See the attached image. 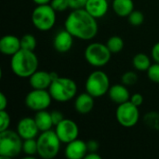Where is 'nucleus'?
Wrapping results in <instances>:
<instances>
[{
	"label": "nucleus",
	"instance_id": "nucleus-1",
	"mask_svg": "<svg viewBox=\"0 0 159 159\" xmlns=\"http://www.w3.org/2000/svg\"><path fill=\"white\" fill-rule=\"evenodd\" d=\"M65 29L75 38L81 40L93 39L98 34L97 19L91 16L85 8L74 9L64 22Z\"/></svg>",
	"mask_w": 159,
	"mask_h": 159
},
{
	"label": "nucleus",
	"instance_id": "nucleus-2",
	"mask_svg": "<svg viewBox=\"0 0 159 159\" xmlns=\"http://www.w3.org/2000/svg\"><path fill=\"white\" fill-rule=\"evenodd\" d=\"M38 59L34 51L20 48L11 56L10 68L14 75L19 77H30L38 69Z\"/></svg>",
	"mask_w": 159,
	"mask_h": 159
},
{
	"label": "nucleus",
	"instance_id": "nucleus-3",
	"mask_svg": "<svg viewBox=\"0 0 159 159\" xmlns=\"http://www.w3.org/2000/svg\"><path fill=\"white\" fill-rule=\"evenodd\" d=\"M48 91L54 101L66 102L75 98L77 92V86L72 78L58 76L52 81Z\"/></svg>",
	"mask_w": 159,
	"mask_h": 159
},
{
	"label": "nucleus",
	"instance_id": "nucleus-4",
	"mask_svg": "<svg viewBox=\"0 0 159 159\" xmlns=\"http://www.w3.org/2000/svg\"><path fill=\"white\" fill-rule=\"evenodd\" d=\"M23 140L17 131H0V158H13L22 152Z\"/></svg>",
	"mask_w": 159,
	"mask_h": 159
},
{
	"label": "nucleus",
	"instance_id": "nucleus-5",
	"mask_svg": "<svg viewBox=\"0 0 159 159\" xmlns=\"http://www.w3.org/2000/svg\"><path fill=\"white\" fill-rule=\"evenodd\" d=\"M61 142L55 130L43 131L37 138V155L43 159H52L60 152Z\"/></svg>",
	"mask_w": 159,
	"mask_h": 159
},
{
	"label": "nucleus",
	"instance_id": "nucleus-6",
	"mask_svg": "<svg viewBox=\"0 0 159 159\" xmlns=\"http://www.w3.org/2000/svg\"><path fill=\"white\" fill-rule=\"evenodd\" d=\"M32 23L39 31L47 32L51 30L56 23V11L50 6L36 5L32 12Z\"/></svg>",
	"mask_w": 159,
	"mask_h": 159
},
{
	"label": "nucleus",
	"instance_id": "nucleus-7",
	"mask_svg": "<svg viewBox=\"0 0 159 159\" xmlns=\"http://www.w3.org/2000/svg\"><path fill=\"white\" fill-rule=\"evenodd\" d=\"M84 55L89 65L93 67H103L110 61L112 52L106 45L94 42L86 48Z\"/></svg>",
	"mask_w": 159,
	"mask_h": 159
},
{
	"label": "nucleus",
	"instance_id": "nucleus-8",
	"mask_svg": "<svg viewBox=\"0 0 159 159\" xmlns=\"http://www.w3.org/2000/svg\"><path fill=\"white\" fill-rule=\"evenodd\" d=\"M86 92L94 98H100L108 93L110 89V80L108 75L100 70L92 72L87 78L85 84Z\"/></svg>",
	"mask_w": 159,
	"mask_h": 159
},
{
	"label": "nucleus",
	"instance_id": "nucleus-9",
	"mask_svg": "<svg viewBox=\"0 0 159 159\" xmlns=\"http://www.w3.org/2000/svg\"><path fill=\"white\" fill-rule=\"evenodd\" d=\"M116 118L119 125L124 128H132L139 122L140 112L139 107L130 101L118 104L116 111Z\"/></svg>",
	"mask_w": 159,
	"mask_h": 159
},
{
	"label": "nucleus",
	"instance_id": "nucleus-10",
	"mask_svg": "<svg viewBox=\"0 0 159 159\" xmlns=\"http://www.w3.org/2000/svg\"><path fill=\"white\" fill-rule=\"evenodd\" d=\"M52 100L49 91L47 89H33L25 97V105L28 109L38 112L47 110Z\"/></svg>",
	"mask_w": 159,
	"mask_h": 159
},
{
	"label": "nucleus",
	"instance_id": "nucleus-11",
	"mask_svg": "<svg viewBox=\"0 0 159 159\" xmlns=\"http://www.w3.org/2000/svg\"><path fill=\"white\" fill-rule=\"evenodd\" d=\"M55 132L62 143H69L78 138L79 129L77 124L72 119L64 118L55 126Z\"/></svg>",
	"mask_w": 159,
	"mask_h": 159
},
{
	"label": "nucleus",
	"instance_id": "nucleus-12",
	"mask_svg": "<svg viewBox=\"0 0 159 159\" xmlns=\"http://www.w3.org/2000/svg\"><path fill=\"white\" fill-rule=\"evenodd\" d=\"M39 131L34 118L24 117L20 119L17 125V132L22 140L35 139Z\"/></svg>",
	"mask_w": 159,
	"mask_h": 159
},
{
	"label": "nucleus",
	"instance_id": "nucleus-13",
	"mask_svg": "<svg viewBox=\"0 0 159 159\" xmlns=\"http://www.w3.org/2000/svg\"><path fill=\"white\" fill-rule=\"evenodd\" d=\"M88 153L89 150H88L87 143L78 139L67 143L64 150L65 157L69 159L85 158Z\"/></svg>",
	"mask_w": 159,
	"mask_h": 159
},
{
	"label": "nucleus",
	"instance_id": "nucleus-14",
	"mask_svg": "<svg viewBox=\"0 0 159 159\" xmlns=\"http://www.w3.org/2000/svg\"><path fill=\"white\" fill-rule=\"evenodd\" d=\"M74 45V36L66 29L59 32L53 39V47L60 53H66L71 50Z\"/></svg>",
	"mask_w": 159,
	"mask_h": 159
},
{
	"label": "nucleus",
	"instance_id": "nucleus-15",
	"mask_svg": "<svg viewBox=\"0 0 159 159\" xmlns=\"http://www.w3.org/2000/svg\"><path fill=\"white\" fill-rule=\"evenodd\" d=\"M51 73L46 71H35L29 77V84L33 89H48L52 83Z\"/></svg>",
	"mask_w": 159,
	"mask_h": 159
},
{
	"label": "nucleus",
	"instance_id": "nucleus-16",
	"mask_svg": "<svg viewBox=\"0 0 159 159\" xmlns=\"http://www.w3.org/2000/svg\"><path fill=\"white\" fill-rule=\"evenodd\" d=\"M20 48V38H18L15 35L7 34L0 39V51L4 55L12 56Z\"/></svg>",
	"mask_w": 159,
	"mask_h": 159
},
{
	"label": "nucleus",
	"instance_id": "nucleus-17",
	"mask_svg": "<svg viewBox=\"0 0 159 159\" xmlns=\"http://www.w3.org/2000/svg\"><path fill=\"white\" fill-rule=\"evenodd\" d=\"M84 8L94 18L101 19L107 14L109 3L107 0H88Z\"/></svg>",
	"mask_w": 159,
	"mask_h": 159
},
{
	"label": "nucleus",
	"instance_id": "nucleus-18",
	"mask_svg": "<svg viewBox=\"0 0 159 159\" xmlns=\"http://www.w3.org/2000/svg\"><path fill=\"white\" fill-rule=\"evenodd\" d=\"M108 96L112 102L117 104L124 103L130 100L129 91L124 84H116L110 87L108 91Z\"/></svg>",
	"mask_w": 159,
	"mask_h": 159
},
{
	"label": "nucleus",
	"instance_id": "nucleus-19",
	"mask_svg": "<svg viewBox=\"0 0 159 159\" xmlns=\"http://www.w3.org/2000/svg\"><path fill=\"white\" fill-rule=\"evenodd\" d=\"M75 109L80 115H87L90 113L94 107V97L88 92L82 93L75 98Z\"/></svg>",
	"mask_w": 159,
	"mask_h": 159
},
{
	"label": "nucleus",
	"instance_id": "nucleus-20",
	"mask_svg": "<svg viewBox=\"0 0 159 159\" xmlns=\"http://www.w3.org/2000/svg\"><path fill=\"white\" fill-rule=\"evenodd\" d=\"M114 12L119 17H128L134 10L133 0H113Z\"/></svg>",
	"mask_w": 159,
	"mask_h": 159
},
{
	"label": "nucleus",
	"instance_id": "nucleus-21",
	"mask_svg": "<svg viewBox=\"0 0 159 159\" xmlns=\"http://www.w3.org/2000/svg\"><path fill=\"white\" fill-rule=\"evenodd\" d=\"M34 120L35 123L41 132L50 130L51 128L54 126L53 121L51 118V114L48 112L47 110H42L36 112V115L34 116Z\"/></svg>",
	"mask_w": 159,
	"mask_h": 159
},
{
	"label": "nucleus",
	"instance_id": "nucleus-22",
	"mask_svg": "<svg viewBox=\"0 0 159 159\" xmlns=\"http://www.w3.org/2000/svg\"><path fill=\"white\" fill-rule=\"evenodd\" d=\"M151 64V60L145 53H138L132 59L133 67L141 72H147Z\"/></svg>",
	"mask_w": 159,
	"mask_h": 159
},
{
	"label": "nucleus",
	"instance_id": "nucleus-23",
	"mask_svg": "<svg viewBox=\"0 0 159 159\" xmlns=\"http://www.w3.org/2000/svg\"><path fill=\"white\" fill-rule=\"evenodd\" d=\"M22 152L26 156L24 159H34V157L37 155V140L35 139H28L23 140Z\"/></svg>",
	"mask_w": 159,
	"mask_h": 159
},
{
	"label": "nucleus",
	"instance_id": "nucleus-24",
	"mask_svg": "<svg viewBox=\"0 0 159 159\" xmlns=\"http://www.w3.org/2000/svg\"><path fill=\"white\" fill-rule=\"evenodd\" d=\"M106 46L112 53H118L124 48V41L120 36H111L106 43Z\"/></svg>",
	"mask_w": 159,
	"mask_h": 159
},
{
	"label": "nucleus",
	"instance_id": "nucleus-25",
	"mask_svg": "<svg viewBox=\"0 0 159 159\" xmlns=\"http://www.w3.org/2000/svg\"><path fill=\"white\" fill-rule=\"evenodd\" d=\"M36 45H37L36 39L31 34H26L20 38V46H21V48L23 49L34 51Z\"/></svg>",
	"mask_w": 159,
	"mask_h": 159
},
{
	"label": "nucleus",
	"instance_id": "nucleus-26",
	"mask_svg": "<svg viewBox=\"0 0 159 159\" xmlns=\"http://www.w3.org/2000/svg\"><path fill=\"white\" fill-rule=\"evenodd\" d=\"M144 123L152 129L159 130V114L157 112H150L144 116Z\"/></svg>",
	"mask_w": 159,
	"mask_h": 159
},
{
	"label": "nucleus",
	"instance_id": "nucleus-27",
	"mask_svg": "<svg viewBox=\"0 0 159 159\" xmlns=\"http://www.w3.org/2000/svg\"><path fill=\"white\" fill-rule=\"evenodd\" d=\"M129 22L132 25V26H140L143 23L144 21V15L139 11V10H133L129 16Z\"/></svg>",
	"mask_w": 159,
	"mask_h": 159
},
{
	"label": "nucleus",
	"instance_id": "nucleus-28",
	"mask_svg": "<svg viewBox=\"0 0 159 159\" xmlns=\"http://www.w3.org/2000/svg\"><path fill=\"white\" fill-rule=\"evenodd\" d=\"M121 81L122 84H124L125 86L129 87V86H133L137 83L138 81V75L136 73L132 72V71H129L126 72L122 77H121Z\"/></svg>",
	"mask_w": 159,
	"mask_h": 159
},
{
	"label": "nucleus",
	"instance_id": "nucleus-29",
	"mask_svg": "<svg viewBox=\"0 0 159 159\" xmlns=\"http://www.w3.org/2000/svg\"><path fill=\"white\" fill-rule=\"evenodd\" d=\"M147 76L152 82L159 84V62L151 64L147 70Z\"/></svg>",
	"mask_w": 159,
	"mask_h": 159
},
{
	"label": "nucleus",
	"instance_id": "nucleus-30",
	"mask_svg": "<svg viewBox=\"0 0 159 159\" xmlns=\"http://www.w3.org/2000/svg\"><path fill=\"white\" fill-rule=\"evenodd\" d=\"M10 125V116L6 110H0V131L8 129Z\"/></svg>",
	"mask_w": 159,
	"mask_h": 159
},
{
	"label": "nucleus",
	"instance_id": "nucleus-31",
	"mask_svg": "<svg viewBox=\"0 0 159 159\" xmlns=\"http://www.w3.org/2000/svg\"><path fill=\"white\" fill-rule=\"evenodd\" d=\"M50 6L56 12H63L70 7L68 0H51Z\"/></svg>",
	"mask_w": 159,
	"mask_h": 159
},
{
	"label": "nucleus",
	"instance_id": "nucleus-32",
	"mask_svg": "<svg viewBox=\"0 0 159 159\" xmlns=\"http://www.w3.org/2000/svg\"><path fill=\"white\" fill-rule=\"evenodd\" d=\"M88 0H68L69 7L72 9H79L84 8Z\"/></svg>",
	"mask_w": 159,
	"mask_h": 159
},
{
	"label": "nucleus",
	"instance_id": "nucleus-33",
	"mask_svg": "<svg viewBox=\"0 0 159 159\" xmlns=\"http://www.w3.org/2000/svg\"><path fill=\"white\" fill-rule=\"evenodd\" d=\"M50 114H51V118H52L54 126L58 125L61 121H62L64 119L62 113H61L60 111H52Z\"/></svg>",
	"mask_w": 159,
	"mask_h": 159
},
{
	"label": "nucleus",
	"instance_id": "nucleus-34",
	"mask_svg": "<svg viewBox=\"0 0 159 159\" xmlns=\"http://www.w3.org/2000/svg\"><path fill=\"white\" fill-rule=\"evenodd\" d=\"M133 104H135L136 106H141L143 103V97L142 94L140 93H135L132 96H130V100H129Z\"/></svg>",
	"mask_w": 159,
	"mask_h": 159
},
{
	"label": "nucleus",
	"instance_id": "nucleus-35",
	"mask_svg": "<svg viewBox=\"0 0 159 159\" xmlns=\"http://www.w3.org/2000/svg\"><path fill=\"white\" fill-rule=\"evenodd\" d=\"M151 55L155 62H159V42L156 43L154 47L152 48Z\"/></svg>",
	"mask_w": 159,
	"mask_h": 159
},
{
	"label": "nucleus",
	"instance_id": "nucleus-36",
	"mask_svg": "<svg viewBox=\"0 0 159 159\" xmlns=\"http://www.w3.org/2000/svg\"><path fill=\"white\" fill-rule=\"evenodd\" d=\"M87 146H88L89 152H97L99 150V143L97 141H94V140L89 141L87 143Z\"/></svg>",
	"mask_w": 159,
	"mask_h": 159
},
{
	"label": "nucleus",
	"instance_id": "nucleus-37",
	"mask_svg": "<svg viewBox=\"0 0 159 159\" xmlns=\"http://www.w3.org/2000/svg\"><path fill=\"white\" fill-rule=\"evenodd\" d=\"M7 106V99L3 92L0 93V110H6Z\"/></svg>",
	"mask_w": 159,
	"mask_h": 159
},
{
	"label": "nucleus",
	"instance_id": "nucleus-38",
	"mask_svg": "<svg viewBox=\"0 0 159 159\" xmlns=\"http://www.w3.org/2000/svg\"><path fill=\"white\" fill-rule=\"evenodd\" d=\"M85 159H102V157L97 152H89Z\"/></svg>",
	"mask_w": 159,
	"mask_h": 159
},
{
	"label": "nucleus",
	"instance_id": "nucleus-39",
	"mask_svg": "<svg viewBox=\"0 0 159 159\" xmlns=\"http://www.w3.org/2000/svg\"><path fill=\"white\" fill-rule=\"evenodd\" d=\"M34 4L36 5H46V4H50L51 0H33Z\"/></svg>",
	"mask_w": 159,
	"mask_h": 159
}]
</instances>
